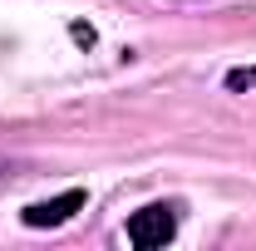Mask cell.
<instances>
[{
  "instance_id": "obj_2",
  "label": "cell",
  "mask_w": 256,
  "mask_h": 251,
  "mask_svg": "<svg viewBox=\"0 0 256 251\" xmlns=\"http://www.w3.org/2000/svg\"><path fill=\"white\" fill-rule=\"evenodd\" d=\"M79 207H84V192L69 188V192H60V197H50V202H30V207H25V226H60V222H69Z\"/></svg>"
},
{
  "instance_id": "obj_3",
  "label": "cell",
  "mask_w": 256,
  "mask_h": 251,
  "mask_svg": "<svg viewBox=\"0 0 256 251\" xmlns=\"http://www.w3.org/2000/svg\"><path fill=\"white\" fill-rule=\"evenodd\" d=\"M226 89H236V94L242 89H256V69H232L226 74Z\"/></svg>"
},
{
  "instance_id": "obj_1",
  "label": "cell",
  "mask_w": 256,
  "mask_h": 251,
  "mask_svg": "<svg viewBox=\"0 0 256 251\" xmlns=\"http://www.w3.org/2000/svg\"><path fill=\"white\" fill-rule=\"evenodd\" d=\"M172 236H178V207H172V202H153V207H143V212L128 217V242L138 251L168 246Z\"/></svg>"
}]
</instances>
